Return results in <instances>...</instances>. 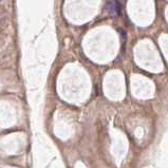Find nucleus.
Wrapping results in <instances>:
<instances>
[{
  "label": "nucleus",
  "instance_id": "f257e3e1",
  "mask_svg": "<svg viewBox=\"0 0 168 168\" xmlns=\"http://www.w3.org/2000/svg\"><path fill=\"white\" fill-rule=\"evenodd\" d=\"M107 9L112 15H120L122 11V2L120 1H109L107 3Z\"/></svg>",
  "mask_w": 168,
  "mask_h": 168
}]
</instances>
